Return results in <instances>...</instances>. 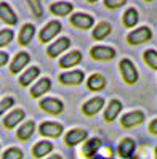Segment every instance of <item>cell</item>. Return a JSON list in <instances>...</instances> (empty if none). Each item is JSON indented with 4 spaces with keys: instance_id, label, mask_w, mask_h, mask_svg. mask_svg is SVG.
Listing matches in <instances>:
<instances>
[{
    "instance_id": "cell-34",
    "label": "cell",
    "mask_w": 157,
    "mask_h": 159,
    "mask_svg": "<svg viewBox=\"0 0 157 159\" xmlns=\"http://www.w3.org/2000/svg\"><path fill=\"white\" fill-rule=\"evenodd\" d=\"M127 0H104V5L107 8H119V7H122L125 5Z\"/></svg>"
},
{
    "instance_id": "cell-20",
    "label": "cell",
    "mask_w": 157,
    "mask_h": 159,
    "mask_svg": "<svg viewBox=\"0 0 157 159\" xmlns=\"http://www.w3.org/2000/svg\"><path fill=\"white\" fill-rule=\"evenodd\" d=\"M51 149H53V143L43 140V142H39L32 148V154H34V157H43L48 153H51Z\"/></svg>"
},
{
    "instance_id": "cell-11",
    "label": "cell",
    "mask_w": 157,
    "mask_h": 159,
    "mask_svg": "<svg viewBox=\"0 0 157 159\" xmlns=\"http://www.w3.org/2000/svg\"><path fill=\"white\" fill-rule=\"evenodd\" d=\"M144 120V114L141 113V111H133V113H127L125 116H122L120 122L124 127L130 129V127H135L138 124H141Z\"/></svg>"
},
{
    "instance_id": "cell-8",
    "label": "cell",
    "mask_w": 157,
    "mask_h": 159,
    "mask_svg": "<svg viewBox=\"0 0 157 159\" xmlns=\"http://www.w3.org/2000/svg\"><path fill=\"white\" fill-rule=\"evenodd\" d=\"M69 45H71V40L68 39V37H61V39H58L55 43H51L48 47L47 53H48L50 58H55V57H58L61 52H66L69 48Z\"/></svg>"
},
{
    "instance_id": "cell-31",
    "label": "cell",
    "mask_w": 157,
    "mask_h": 159,
    "mask_svg": "<svg viewBox=\"0 0 157 159\" xmlns=\"http://www.w3.org/2000/svg\"><path fill=\"white\" fill-rule=\"evenodd\" d=\"M13 37H15V34H13L11 29H2L0 31V47L8 45L13 40Z\"/></svg>"
},
{
    "instance_id": "cell-13",
    "label": "cell",
    "mask_w": 157,
    "mask_h": 159,
    "mask_svg": "<svg viewBox=\"0 0 157 159\" xmlns=\"http://www.w3.org/2000/svg\"><path fill=\"white\" fill-rule=\"evenodd\" d=\"M71 23L76 26V27H82V29H90L93 26V18L90 15L85 13H74L71 16Z\"/></svg>"
},
{
    "instance_id": "cell-19",
    "label": "cell",
    "mask_w": 157,
    "mask_h": 159,
    "mask_svg": "<svg viewBox=\"0 0 157 159\" xmlns=\"http://www.w3.org/2000/svg\"><path fill=\"white\" fill-rule=\"evenodd\" d=\"M82 60V53L80 52H69L66 57H63L61 61H59V66L61 68H72V66H76V64Z\"/></svg>"
},
{
    "instance_id": "cell-16",
    "label": "cell",
    "mask_w": 157,
    "mask_h": 159,
    "mask_svg": "<svg viewBox=\"0 0 157 159\" xmlns=\"http://www.w3.org/2000/svg\"><path fill=\"white\" fill-rule=\"evenodd\" d=\"M23 119H24V111H23V109H15V111H11L8 116H5L3 125H5L7 129H13V127H16L18 124H20Z\"/></svg>"
},
{
    "instance_id": "cell-24",
    "label": "cell",
    "mask_w": 157,
    "mask_h": 159,
    "mask_svg": "<svg viewBox=\"0 0 157 159\" xmlns=\"http://www.w3.org/2000/svg\"><path fill=\"white\" fill-rule=\"evenodd\" d=\"M135 151V142L132 138H125L122 140V143L119 145V154L122 157H130Z\"/></svg>"
},
{
    "instance_id": "cell-37",
    "label": "cell",
    "mask_w": 157,
    "mask_h": 159,
    "mask_svg": "<svg viewBox=\"0 0 157 159\" xmlns=\"http://www.w3.org/2000/svg\"><path fill=\"white\" fill-rule=\"evenodd\" d=\"M48 159H61V156H58V154H55V156H51V157H48Z\"/></svg>"
},
{
    "instance_id": "cell-17",
    "label": "cell",
    "mask_w": 157,
    "mask_h": 159,
    "mask_svg": "<svg viewBox=\"0 0 157 159\" xmlns=\"http://www.w3.org/2000/svg\"><path fill=\"white\" fill-rule=\"evenodd\" d=\"M35 34V27L34 24L31 23H27L21 27V31H20V35H18V39H20V43L21 45H29L31 40H32V37Z\"/></svg>"
},
{
    "instance_id": "cell-33",
    "label": "cell",
    "mask_w": 157,
    "mask_h": 159,
    "mask_svg": "<svg viewBox=\"0 0 157 159\" xmlns=\"http://www.w3.org/2000/svg\"><path fill=\"white\" fill-rule=\"evenodd\" d=\"M13 105H15V98H13V97H7V98H3L2 101H0V116H2L5 111L10 109Z\"/></svg>"
},
{
    "instance_id": "cell-9",
    "label": "cell",
    "mask_w": 157,
    "mask_h": 159,
    "mask_svg": "<svg viewBox=\"0 0 157 159\" xmlns=\"http://www.w3.org/2000/svg\"><path fill=\"white\" fill-rule=\"evenodd\" d=\"M84 80V72L82 71H71V72H64L59 76V82L64 85H79Z\"/></svg>"
},
{
    "instance_id": "cell-14",
    "label": "cell",
    "mask_w": 157,
    "mask_h": 159,
    "mask_svg": "<svg viewBox=\"0 0 157 159\" xmlns=\"http://www.w3.org/2000/svg\"><path fill=\"white\" fill-rule=\"evenodd\" d=\"M103 106H104V100L101 98V97H96V98L88 100L85 105H84V108H82V111H84V114H87V116H93Z\"/></svg>"
},
{
    "instance_id": "cell-32",
    "label": "cell",
    "mask_w": 157,
    "mask_h": 159,
    "mask_svg": "<svg viewBox=\"0 0 157 159\" xmlns=\"http://www.w3.org/2000/svg\"><path fill=\"white\" fill-rule=\"evenodd\" d=\"M2 159H23V151L20 148H8L3 153Z\"/></svg>"
},
{
    "instance_id": "cell-10",
    "label": "cell",
    "mask_w": 157,
    "mask_h": 159,
    "mask_svg": "<svg viewBox=\"0 0 157 159\" xmlns=\"http://www.w3.org/2000/svg\"><path fill=\"white\" fill-rule=\"evenodd\" d=\"M39 130L45 137H55L56 138L63 134V125L58 124V122H43V124H40Z\"/></svg>"
},
{
    "instance_id": "cell-26",
    "label": "cell",
    "mask_w": 157,
    "mask_h": 159,
    "mask_svg": "<svg viewBox=\"0 0 157 159\" xmlns=\"http://www.w3.org/2000/svg\"><path fill=\"white\" fill-rule=\"evenodd\" d=\"M109 32H111V26L107 23H99L93 31V39L103 40V39H106V35H109Z\"/></svg>"
},
{
    "instance_id": "cell-15",
    "label": "cell",
    "mask_w": 157,
    "mask_h": 159,
    "mask_svg": "<svg viewBox=\"0 0 157 159\" xmlns=\"http://www.w3.org/2000/svg\"><path fill=\"white\" fill-rule=\"evenodd\" d=\"M51 87V80L48 77H42L39 82L35 84V85L31 89V97L32 98H40L43 93H47Z\"/></svg>"
},
{
    "instance_id": "cell-18",
    "label": "cell",
    "mask_w": 157,
    "mask_h": 159,
    "mask_svg": "<svg viewBox=\"0 0 157 159\" xmlns=\"http://www.w3.org/2000/svg\"><path fill=\"white\" fill-rule=\"evenodd\" d=\"M120 109H122V103L119 101V100H112V101L107 105L106 111H104V119L107 120V122H112V120L119 116Z\"/></svg>"
},
{
    "instance_id": "cell-1",
    "label": "cell",
    "mask_w": 157,
    "mask_h": 159,
    "mask_svg": "<svg viewBox=\"0 0 157 159\" xmlns=\"http://www.w3.org/2000/svg\"><path fill=\"white\" fill-rule=\"evenodd\" d=\"M59 32H61V23H59V21H50V23L40 31L39 40H40L42 43H47V42H50L53 37L56 35V34H59Z\"/></svg>"
},
{
    "instance_id": "cell-5",
    "label": "cell",
    "mask_w": 157,
    "mask_h": 159,
    "mask_svg": "<svg viewBox=\"0 0 157 159\" xmlns=\"http://www.w3.org/2000/svg\"><path fill=\"white\" fill-rule=\"evenodd\" d=\"M90 55H91V58H95V60H112L116 57V50L111 48V47L98 45V47L91 48Z\"/></svg>"
},
{
    "instance_id": "cell-25",
    "label": "cell",
    "mask_w": 157,
    "mask_h": 159,
    "mask_svg": "<svg viewBox=\"0 0 157 159\" xmlns=\"http://www.w3.org/2000/svg\"><path fill=\"white\" fill-rule=\"evenodd\" d=\"M87 85H88L90 90H101L106 85V79L101 76V74H93V76L88 79Z\"/></svg>"
},
{
    "instance_id": "cell-4",
    "label": "cell",
    "mask_w": 157,
    "mask_h": 159,
    "mask_svg": "<svg viewBox=\"0 0 157 159\" xmlns=\"http://www.w3.org/2000/svg\"><path fill=\"white\" fill-rule=\"evenodd\" d=\"M29 61H31L29 53H26V52L16 53V57L13 58V61L10 64V72L11 74H18L20 71H23V68L26 66V64H29Z\"/></svg>"
},
{
    "instance_id": "cell-6",
    "label": "cell",
    "mask_w": 157,
    "mask_h": 159,
    "mask_svg": "<svg viewBox=\"0 0 157 159\" xmlns=\"http://www.w3.org/2000/svg\"><path fill=\"white\" fill-rule=\"evenodd\" d=\"M0 20H2L5 24H10V26L18 23L16 13L13 11V8L5 2H0Z\"/></svg>"
},
{
    "instance_id": "cell-2",
    "label": "cell",
    "mask_w": 157,
    "mask_h": 159,
    "mask_svg": "<svg viewBox=\"0 0 157 159\" xmlns=\"http://www.w3.org/2000/svg\"><path fill=\"white\" fill-rule=\"evenodd\" d=\"M120 72H122V77L127 84H135L138 80V71L130 60L125 58L120 61Z\"/></svg>"
},
{
    "instance_id": "cell-12",
    "label": "cell",
    "mask_w": 157,
    "mask_h": 159,
    "mask_svg": "<svg viewBox=\"0 0 157 159\" xmlns=\"http://www.w3.org/2000/svg\"><path fill=\"white\" fill-rule=\"evenodd\" d=\"M85 138H87V130L74 129V130H71V132H68V135L64 137V142H66V145H69V146H76L80 142H84Z\"/></svg>"
},
{
    "instance_id": "cell-22",
    "label": "cell",
    "mask_w": 157,
    "mask_h": 159,
    "mask_svg": "<svg viewBox=\"0 0 157 159\" xmlns=\"http://www.w3.org/2000/svg\"><path fill=\"white\" fill-rule=\"evenodd\" d=\"M50 10L53 15H56V16H66L68 13L72 11V5L69 2H56V3H53L50 7Z\"/></svg>"
},
{
    "instance_id": "cell-30",
    "label": "cell",
    "mask_w": 157,
    "mask_h": 159,
    "mask_svg": "<svg viewBox=\"0 0 157 159\" xmlns=\"http://www.w3.org/2000/svg\"><path fill=\"white\" fill-rule=\"evenodd\" d=\"M27 3H29L34 16H37V18L43 16V8H42V2H40V0H27Z\"/></svg>"
},
{
    "instance_id": "cell-28",
    "label": "cell",
    "mask_w": 157,
    "mask_h": 159,
    "mask_svg": "<svg viewBox=\"0 0 157 159\" xmlns=\"http://www.w3.org/2000/svg\"><path fill=\"white\" fill-rule=\"evenodd\" d=\"M99 145H101V140L99 138H93V140H90V142L85 145V148H84V154L85 156H93V153L96 151V149L99 148Z\"/></svg>"
},
{
    "instance_id": "cell-3",
    "label": "cell",
    "mask_w": 157,
    "mask_h": 159,
    "mask_svg": "<svg viewBox=\"0 0 157 159\" xmlns=\"http://www.w3.org/2000/svg\"><path fill=\"white\" fill-rule=\"evenodd\" d=\"M127 39H128V43H132V45L144 43L151 39V29L149 27H140V29H136V31L128 34Z\"/></svg>"
},
{
    "instance_id": "cell-38",
    "label": "cell",
    "mask_w": 157,
    "mask_h": 159,
    "mask_svg": "<svg viewBox=\"0 0 157 159\" xmlns=\"http://www.w3.org/2000/svg\"><path fill=\"white\" fill-rule=\"evenodd\" d=\"M88 2H96V0H88Z\"/></svg>"
},
{
    "instance_id": "cell-7",
    "label": "cell",
    "mask_w": 157,
    "mask_h": 159,
    "mask_svg": "<svg viewBox=\"0 0 157 159\" xmlns=\"http://www.w3.org/2000/svg\"><path fill=\"white\" fill-rule=\"evenodd\" d=\"M40 108L43 111H47V113H50V114H59V113H63V109H64L63 103L59 100H56V98H45V100H42L40 101Z\"/></svg>"
},
{
    "instance_id": "cell-27",
    "label": "cell",
    "mask_w": 157,
    "mask_h": 159,
    "mask_svg": "<svg viewBox=\"0 0 157 159\" xmlns=\"http://www.w3.org/2000/svg\"><path fill=\"white\" fill-rule=\"evenodd\" d=\"M136 23H138V11L135 8H128L124 13V24L127 27H132V26H136Z\"/></svg>"
},
{
    "instance_id": "cell-29",
    "label": "cell",
    "mask_w": 157,
    "mask_h": 159,
    "mask_svg": "<svg viewBox=\"0 0 157 159\" xmlns=\"http://www.w3.org/2000/svg\"><path fill=\"white\" fill-rule=\"evenodd\" d=\"M144 61L152 69H157V52L155 50H146L144 52Z\"/></svg>"
},
{
    "instance_id": "cell-36",
    "label": "cell",
    "mask_w": 157,
    "mask_h": 159,
    "mask_svg": "<svg viewBox=\"0 0 157 159\" xmlns=\"http://www.w3.org/2000/svg\"><path fill=\"white\" fill-rule=\"evenodd\" d=\"M149 130H151V134H157V119L151 122V125H149Z\"/></svg>"
},
{
    "instance_id": "cell-39",
    "label": "cell",
    "mask_w": 157,
    "mask_h": 159,
    "mask_svg": "<svg viewBox=\"0 0 157 159\" xmlns=\"http://www.w3.org/2000/svg\"><path fill=\"white\" fill-rule=\"evenodd\" d=\"M146 2H152V0H146Z\"/></svg>"
},
{
    "instance_id": "cell-35",
    "label": "cell",
    "mask_w": 157,
    "mask_h": 159,
    "mask_svg": "<svg viewBox=\"0 0 157 159\" xmlns=\"http://www.w3.org/2000/svg\"><path fill=\"white\" fill-rule=\"evenodd\" d=\"M7 61H8V53L0 52V68H2L3 64H7Z\"/></svg>"
},
{
    "instance_id": "cell-21",
    "label": "cell",
    "mask_w": 157,
    "mask_h": 159,
    "mask_svg": "<svg viewBox=\"0 0 157 159\" xmlns=\"http://www.w3.org/2000/svg\"><path fill=\"white\" fill-rule=\"evenodd\" d=\"M39 74H40V69L37 68V66H32V68H29L27 69L23 76L20 77V85H23V87H27L29 84L35 79V77H39Z\"/></svg>"
},
{
    "instance_id": "cell-23",
    "label": "cell",
    "mask_w": 157,
    "mask_h": 159,
    "mask_svg": "<svg viewBox=\"0 0 157 159\" xmlns=\"http://www.w3.org/2000/svg\"><path fill=\"white\" fill-rule=\"evenodd\" d=\"M34 129H35V124L32 122V120H27V122H24L20 129H18V138L20 140H29L34 134Z\"/></svg>"
}]
</instances>
